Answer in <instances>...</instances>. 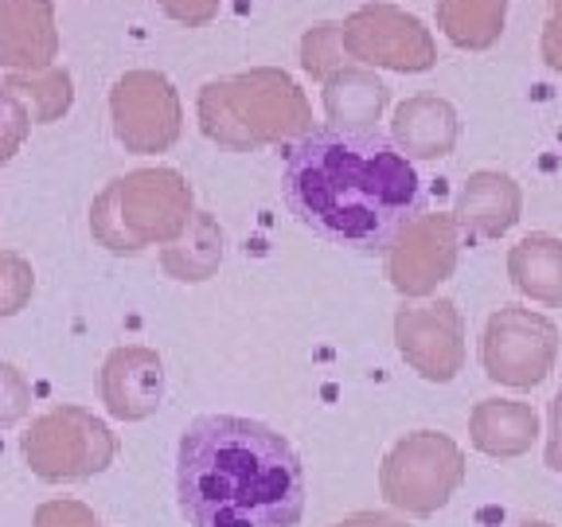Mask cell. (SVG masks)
Masks as SVG:
<instances>
[{
	"instance_id": "cell-8",
	"label": "cell",
	"mask_w": 562,
	"mask_h": 527,
	"mask_svg": "<svg viewBox=\"0 0 562 527\" xmlns=\"http://www.w3.org/2000/svg\"><path fill=\"white\" fill-rule=\"evenodd\" d=\"M461 258V227L453 215L422 211L386 250V278L403 298H430L441 281L453 278Z\"/></svg>"
},
{
	"instance_id": "cell-3",
	"label": "cell",
	"mask_w": 562,
	"mask_h": 527,
	"mask_svg": "<svg viewBox=\"0 0 562 527\" xmlns=\"http://www.w3.org/2000/svg\"><path fill=\"white\" fill-rule=\"evenodd\" d=\"M200 125L227 149L297 141L313 130V110L297 82L278 67H255L200 90Z\"/></svg>"
},
{
	"instance_id": "cell-18",
	"label": "cell",
	"mask_w": 562,
	"mask_h": 527,
	"mask_svg": "<svg viewBox=\"0 0 562 527\" xmlns=\"http://www.w3.org/2000/svg\"><path fill=\"white\" fill-rule=\"evenodd\" d=\"M220 258H223L220 227H215L207 215H200V220L192 223V231L184 235V243L165 255V266L180 281H203L215 266H220Z\"/></svg>"
},
{
	"instance_id": "cell-26",
	"label": "cell",
	"mask_w": 562,
	"mask_h": 527,
	"mask_svg": "<svg viewBox=\"0 0 562 527\" xmlns=\"http://www.w3.org/2000/svg\"><path fill=\"white\" fill-rule=\"evenodd\" d=\"M508 527H554V524H547V519H512Z\"/></svg>"
},
{
	"instance_id": "cell-1",
	"label": "cell",
	"mask_w": 562,
	"mask_h": 527,
	"mask_svg": "<svg viewBox=\"0 0 562 527\" xmlns=\"http://www.w3.org/2000/svg\"><path fill=\"white\" fill-rule=\"evenodd\" d=\"M281 195L293 220L356 255H386L426 211V188L395 141L368 130H308L285 149Z\"/></svg>"
},
{
	"instance_id": "cell-24",
	"label": "cell",
	"mask_w": 562,
	"mask_h": 527,
	"mask_svg": "<svg viewBox=\"0 0 562 527\" xmlns=\"http://www.w3.org/2000/svg\"><path fill=\"white\" fill-rule=\"evenodd\" d=\"M547 469L562 473V391L551 399V411H547Z\"/></svg>"
},
{
	"instance_id": "cell-11",
	"label": "cell",
	"mask_w": 562,
	"mask_h": 527,
	"mask_svg": "<svg viewBox=\"0 0 562 527\" xmlns=\"http://www.w3.org/2000/svg\"><path fill=\"white\" fill-rule=\"evenodd\" d=\"M59 55L55 0H0V67L44 70Z\"/></svg>"
},
{
	"instance_id": "cell-23",
	"label": "cell",
	"mask_w": 562,
	"mask_h": 527,
	"mask_svg": "<svg viewBox=\"0 0 562 527\" xmlns=\"http://www.w3.org/2000/svg\"><path fill=\"white\" fill-rule=\"evenodd\" d=\"M551 4V16L543 24V40H539V55L551 70L562 75V0H547Z\"/></svg>"
},
{
	"instance_id": "cell-15",
	"label": "cell",
	"mask_w": 562,
	"mask_h": 527,
	"mask_svg": "<svg viewBox=\"0 0 562 527\" xmlns=\"http://www.w3.org/2000/svg\"><path fill=\"white\" fill-rule=\"evenodd\" d=\"M386 105V87L379 82V75L371 67H351L336 70L333 79L325 82V114L336 130H356L368 133L379 122Z\"/></svg>"
},
{
	"instance_id": "cell-13",
	"label": "cell",
	"mask_w": 562,
	"mask_h": 527,
	"mask_svg": "<svg viewBox=\"0 0 562 527\" xmlns=\"http://www.w3.org/2000/svg\"><path fill=\"white\" fill-rule=\"evenodd\" d=\"M391 130H395V145L406 157L438 160L453 153L457 137H461V117H457L453 102H446V98L414 94L395 110Z\"/></svg>"
},
{
	"instance_id": "cell-19",
	"label": "cell",
	"mask_w": 562,
	"mask_h": 527,
	"mask_svg": "<svg viewBox=\"0 0 562 527\" xmlns=\"http://www.w3.org/2000/svg\"><path fill=\"white\" fill-rule=\"evenodd\" d=\"M4 87L20 98V102L32 105V117L40 122H52L70 105V75L63 67H44V70H24V75H12Z\"/></svg>"
},
{
	"instance_id": "cell-4",
	"label": "cell",
	"mask_w": 562,
	"mask_h": 527,
	"mask_svg": "<svg viewBox=\"0 0 562 527\" xmlns=\"http://www.w3.org/2000/svg\"><path fill=\"white\" fill-rule=\"evenodd\" d=\"M192 192L172 168L133 172L114 180V188L98 200L94 227L114 250H140L153 238H172L188 227Z\"/></svg>"
},
{
	"instance_id": "cell-5",
	"label": "cell",
	"mask_w": 562,
	"mask_h": 527,
	"mask_svg": "<svg viewBox=\"0 0 562 527\" xmlns=\"http://www.w3.org/2000/svg\"><path fill=\"white\" fill-rule=\"evenodd\" d=\"M554 356H559V325L551 316L524 305H501L488 316L481 336V363L492 383L531 391L551 375Z\"/></svg>"
},
{
	"instance_id": "cell-10",
	"label": "cell",
	"mask_w": 562,
	"mask_h": 527,
	"mask_svg": "<svg viewBox=\"0 0 562 527\" xmlns=\"http://www.w3.org/2000/svg\"><path fill=\"white\" fill-rule=\"evenodd\" d=\"M114 130L125 149L160 153L180 137V98L160 70H130L114 82Z\"/></svg>"
},
{
	"instance_id": "cell-16",
	"label": "cell",
	"mask_w": 562,
	"mask_h": 527,
	"mask_svg": "<svg viewBox=\"0 0 562 527\" xmlns=\"http://www.w3.org/2000/svg\"><path fill=\"white\" fill-rule=\"evenodd\" d=\"M508 278L524 298L562 305V238L527 235L508 250Z\"/></svg>"
},
{
	"instance_id": "cell-17",
	"label": "cell",
	"mask_w": 562,
	"mask_h": 527,
	"mask_svg": "<svg viewBox=\"0 0 562 527\" xmlns=\"http://www.w3.org/2000/svg\"><path fill=\"white\" fill-rule=\"evenodd\" d=\"M508 0H438V27L461 52H488L504 35Z\"/></svg>"
},
{
	"instance_id": "cell-22",
	"label": "cell",
	"mask_w": 562,
	"mask_h": 527,
	"mask_svg": "<svg viewBox=\"0 0 562 527\" xmlns=\"http://www.w3.org/2000/svg\"><path fill=\"white\" fill-rule=\"evenodd\" d=\"M153 4H160L165 16H172L176 24H184V27L211 24L223 9V0H153Z\"/></svg>"
},
{
	"instance_id": "cell-20",
	"label": "cell",
	"mask_w": 562,
	"mask_h": 527,
	"mask_svg": "<svg viewBox=\"0 0 562 527\" xmlns=\"http://www.w3.org/2000/svg\"><path fill=\"white\" fill-rule=\"evenodd\" d=\"M301 67L321 82L333 79L336 70L351 67V55L344 52V35L336 20H321L301 35Z\"/></svg>"
},
{
	"instance_id": "cell-6",
	"label": "cell",
	"mask_w": 562,
	"mask_h": 527,
	"mask_svg": "<svg viewBox=\"0 0 562 527\" xmlns=\"http://www.w3.org/2000/svg\"><path fill=\"white\" fill-rule=\"evenodd\" d=\"M465 481V453L449 434L418 430L391 449L383 466L386 501L414 516H430Z\"/></svg>"
},
{
	"instance_id": "cell-9",
	"label": "cell",
	"mask_w": 562,
	"mask_h": 527,
	"mask_svg": "<svg viewBox=\"0 0 562 527\" xmlns=\"http://www.w3.org/2000/svg\"><path fill=\"white\" fill-rule=\"evenodd\" d=\"M395 340L403 360L430 383H449L465 368V316L449 298L398 309Z\"/></svg>"
},
{
	"instance_id": "cell-12",
	"label": "cell",
	"mask_w": 562,
	"mask_h": 527,
	"mask_svg": "<svg viewBox=\"0 0 562 527\" xmlns=\"http://www.w3.org/2000/svg\"><path fill=\"white\" fill-rule=\"evenodd\" d=\"M519 211H524V192H519L516 180L508 172H496V168H481L457 192L453 220L461 235L492 243V238H504L516 227Z\"/></svg>"
},
{
	"instance_id": "cell-25",
	"label": "cell",
	"mask_w": 562,
	"mask_h": 527,
	"mask_svg": "<svg viewBox=\"0 0 562 527\" xmlns=\"http://www.w3.org/2000/svg\"><path fill=\"white\" fill-rule=\"evenodd\" d=\"M340 527H406V524L386 519V516H360V519H351V524H340Z\"/></svg>"
},
{
	"instance_id": "cell-14",
	"label": "cell",
	"mask_w": 562,
	"mask_h": 527,
	"mask_svg": "<svg viewBox=\"0 0 562 527\" xmlns=\"http://www.w3.org/2000/svg\"><path fill=\"white\" fill-rule=\"evenodd\" d=\"M469 438L484 457H524L539 438V414L516 399H481L469 414Z\"/></svg>"
},
{
	"instance_id": "cell-2",
	"label": "cell",
	"mask_w": 562,
	"mask_h": 527,
	"mask_svg": "<svg viewBox=\"0 0 562 527\" xmlns=\"http://www.w3.org/2000/svg\"><path fill=\"white\" fill-rule=\"evenodd\" d=\"M176 496L192 527H297L308 484L285 434L258 418L200 414L180 434Z\"/></svg>"
},
{
	"instance_id": "cell-7",
	"label": "cell",
	"mask_w": 562,
	"mask_h": 527,
	"mask_svg": "<svg viewBox=\"0 0 562 527\" xmlns=\"http://www.w3.org/2000/svg\"><path fill=\"white\" fill-rule=\"evenodd\" d=\"M340 35L351 63L371 70L386 67L398 75H418V70H430L438 63V44H434L430 27L398 4H386V0L363 4L348 20H340Z\"/></svg>"
},
{
	"instance_id": "cell-21",
	"label": "cell",
	"mask_w": 562,
	"mask_h": 527,
	"mask_svg": "<svg viewBox=\"0 0 562 527\" xmlns=\"http://www.w3.org/2000/svg\"><path fill=\"white\" fill-rule=\"evenodd\" d=\"M24 130H27V110L9 87H0V165L12 157L20 141H24Z\"/></svg>"
}]
</instances>
